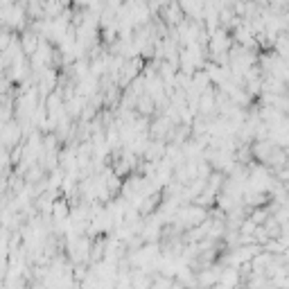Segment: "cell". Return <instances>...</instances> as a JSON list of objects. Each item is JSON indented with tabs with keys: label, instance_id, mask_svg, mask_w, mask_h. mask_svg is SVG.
<instances>
[{
	"label": "cell",
	"instance_id": "obj_1",
	"mask_svg": "<svg viewBox=\"0 0 289 289\" xmlns=\"http://www.w3.org/2000/svg\"><path fill=\"white\" fill-rule=\"evenodd\" d=\"M23 45H25V50H27V52L36 50V41H34V36H32V34H25V38H23Z\"/></svg>",
	"mask_w": 289,
	"mask_h": 289
}]
</instances>
